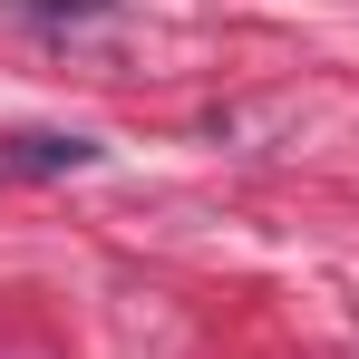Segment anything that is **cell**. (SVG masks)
Instances as JSON below:
<instances>
[{
  "label": "cell",
  "instance_id": "cell-1",
  "mask_svg": "<svg viewBox=\"0 0 359 359\" xmlns=\"http://www.w3.org/2000/svg\"><path fill=\"white\" fill-rule=\"evenodd\" d=\"M97 156H107L97 136H59V126H10L0 136V165L10 175H88Z\"/></svg>",
  "mask_w": 359,
  "mask_h": 359
},
{
  "label": "cell",
  "instance_id": "cell-2",
  "mask_svg": "<svg viewBox=\"0 0 359 359\" xmlns=\"http://www.w3.org/2000/svg\"><path fill=\"white\" fill-rule=\"evenodd\" d=\"M20 29H88V20H117V0H0Z\"/></svg>",
  "mask_w": 359,
  "mask_h": 359
}]
</instances>
